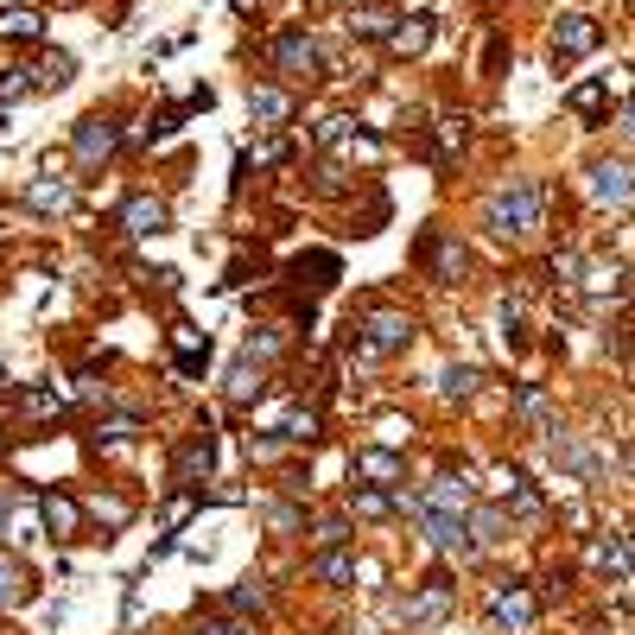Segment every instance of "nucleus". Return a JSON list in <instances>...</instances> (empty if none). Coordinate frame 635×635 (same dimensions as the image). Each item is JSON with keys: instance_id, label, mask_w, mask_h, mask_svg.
Instances as JSON below:
<instances>
[{"instance_id": "7", "label": "nucleus", "mask_w": 635, "mask_h": 635, "mask_svg": "<svg viewBox=\"0 0 635 635\" xmlns=\"http://www.w3.org/2000/svg\"><path fill=\"white\" fill-rule=\"evenodd\" d=\"M38 515H45V527H51V540H71L76 522H83V509H76L64 489H45V496H38Z\"/></svg>"}, {"instance_id": "40", "label": "nucleus", "mask_w": 635, "mask_h": 635, "mask_svg": "<svg viewBox=\"0 0 635 635\" xmlns=\"http://www.w3.org/2000/svg\"><path fill=\"white\" fill-rule=\"evenodd\" d=\"M0 527H7V496H0Z\"/></svg>"}, {"instance_id": "33", "label": "nucleus", "mask_w": 635, "mask_h": 635, "mask_svg": "<svg viewBox=\"0 0 635 635\" xmlns=\"http://www.w3.org/2000/svg\"><path fill=\"white\" fill-rule=\"evenodd\" d=\"M96 515H102L109 527H127V515H134V509H127L121 496H109V502H96Z\"/></svg>"}, {"instance_id": "11", "label": "nucleus", "mask_w": 635, "mask_h": 635, "mask_svg": "<svg viewBox=\"0 0 635 635\" xmlns=\"http://www.w3.org/2000/svg\"><path fill=\"white\" fill-rule=\"evenodd\" d=\"M210 464H217V439H210V432H197V439L179 451V484H197V477H210Z\"/></svg>"}, {"instance_id": "28", "label": "nucleus", "mask_w": 635, "mask_h": 635, "mask_svg": "<svg viewBox=\"0 0 635 635\" xmlns=\"http://www.w3.org/2000/svg\"><path fill=\"white\" fill-rule=\"evenodd\" d=\"M267 591H261V578H242L235 591H229V610H261Z\"/></svg>"}, {"instance_id": "38", "label": "nucleus", "mask_w": 635, "mask_h": 635, "mask_svg": "<svg viewBox=\"0 0 635 635\" xmlns=\"http://www.w3.org/2000/svg\"><path fill=\"white\" fill-rule=\"evenodd\" d=\"M273 343H280V337H273V331H261V337H248V356H273Z\"/></svg>"}, {"instance_id": "12", "label": "nucleus", "mask_w": 635, "mask_h": 635, "mask_svg": "<svg viewBox=\"0 0 635 635\" xmlns=\"http://www.w3.org/2000/svg\"><path fill=\"white\" fill-rule=\"evenodd\" d=\"M419 509L464 515V509H471V484H464V477H432V489H426V502H419Z\"/></svg>"}, {"instance_id": "39", "label": "nucleus", "mask_w": 635, "mask_h": 635, "mask_svg": "<svg viewBox=\"0 0 635 635\" xmlns=\"http://www.w3.org/2000/svg\"><path fill=\"white\" fill-rule=\"evenodd\" d=\"M197 635H248V630H242V623H204Z\"/></svg>"}, {"instance_id": "14", "label": "nucleus", "mask_w": 635, "mask_h": 635, "mask_svg": "<svg viewBox=\"0 0 635 635\" xmlns=\"http://www.w3.org/2000/svg\"><path fill=\"white\" fill-rule=\"evenodd\" d=\"M38 33H45V20H38L33 7H0V38L7 45H33Z\"/></svg>"}, {"instance_id": "9", "label": "nucleus", "mask_w": 635, "mask_h": 635, "mask_svg": "<svg viewBox=\"0 0 635 635\" xmlns=\"http://www.w3.org/2000/svg\"><path fill=\"white\" fill-rule=\"evenodd\" d=\"M121 229L141 235V242L159 235V229H166V204H159V197H127V204H121Z\"/></svg>"}, {"instance_id": "2", "label": "nucleus", "mask_w": 635, "mask_h": 635, "mask_svg": "<svg viewBox=\"0 0 635 635\" xmlns=\"http://www.w3.org/2000/svg\"><path fill=\"white\" fill-rule=\"evenodd\" d=\"M407 343H413L407 312H369V318L356 325V350H363V356H394V350H407Z\"/></svg>"}, {"instance_id": "16", "label": "nucleus", "mask_w": 635, "mask_h": 635, "mask_svg": "<svg viewBox=\"0 0 635 635\" xmlns=\"http://www.w3.org/2000/svg\"><path fill=\"white\" fill-rule=\"evenodd\" d=\"M445 610H451V585L445 578H432V585L407 603V623H432V616H445Z\"/></svg>"}, {"instance_id": "13", "label": "nucleus", "mask_w": 635, "mask_h": 635, "mask_svg": "<svg viewBox=\"0 0 635 635\" xmlns=\"http://www.w3.org/2000/svg\"><path fill=\"white\" fill-rule=\"evenodd\" d=\"M426 38H432V20L419 13V20H394L388 26V51L394 58H413V51H426Z\"/></svg>"}, {"instance_id": "32", "label": "nucleus", "mask_w": 635, "mask_h": 635, "mask_svg": "<svg viewBox=\"0 0 635 635\" xmlns=\"http://www.w3.org/2000/svg\"><path fill=\"white\" fill-rule=\"evenodd\" d=\"M388 26H394V13H363V20H356L363 38H388Z\"/></svg>"}, {"instance_id": "3", "label": "nucleus", "mask_w": 635, "mask_h": 635, "mask_svg": "<svg viewBox=\"0 0 635 635\" xmlns=\"http://www.w3.org/2000/svg\"><path fill=\"white\" fill-rule=\"evenodd\" d=\"M419 261L432 267V280H439V286H457V280H464V248H457L451 235H439V229L419 242Z\"/></svg>"}, {"instance_id": "23", "label": "nucleus", "mask_w": 635, "mask_h": 635, "mask_svg": "<svg viewBox=\"0 0 635 635\" xmlns=\"http://www.w3.org/2000/svg\"><path fill=\"white\" fill-rule=\"evenodd\" d=\"M312 572H318L325 585H350V578H356V560H350V553H325Z\"/></svg>"}, {"instance_id": "31", "label": "nucleus", "mask_w": 635, "mask_h": 635, "mask_svg": "<svg viewBox=\"0 0 635 635\" xmlns=\"http://www.w3.org/2000/svg\"><path fill=\"white\" fill-rule=\"evenodd\" d=\"M464 534H477V540H502V509H477V522L464 527Z\"/></svg>"}, {"instance_id": "1", "label": "nucleus", "mask_w": 635, "mask_h": 635, "mask_svg": "<svg viewBox=\"0 0 635 635\" xmlns=\"http://www.w3.org/2000/svg\"><path fill=\"white\" fill-rule=\"evenodd\" d=\"M540 185H527V179H509V185L489 197V210H484V223L509 242V235H527V229H540Z\"/></svg>"}, {"instance_id": "10", "label": "nucleus", "mask_w": 635, "mask_h": 635, "mask_svg": "<svg viewBox=\"0 0 635 635\" xmlns=\"http://www.w3.org/2000/svg\"><path fill=\"white\" fill-rule=\"evenodd\" d=\"M489 616H496V623H509V630H527V623H534V598H527L522 585H509V591H496V598H489Z\"/></svg>"}, {"instance_id": "4", "label": "nucleus", "mask_w": 635, "mask_h": 635, "mask_svg": "<svg viewBox=\"0 0 635 635\" xmlns=\"http://www.w3.org/2000/svg\"><path fill=\"white\" fill-rule=\"evenodd\" d=\"M598 20H585V13H572V20H560L553 26V58L560 64H572V58H585V51H598Z\"/></svg>"}, {"instance_id": "37", "label": "nucleus", "mask_w": 635, "mask_h": 635, "mask_svg": "<svg viewBox=\"0 0 635 635\" xmlns=\"http://www.w3.org/2000/svg\"><path fill=\"white\" fill-rule=\"evenodd\" d=\"M413 426H401V419H381V445H401Z\"/></svg>"}, {"instance_id": "26", "label": "nucleus", "mask_w": 635, "mask_h": 635, "mask_svg": "<svg viewBox=\"0 0 635 635\" xmlns=\"http://www.w3.org/2000/svg\"><path fill=\"white\" fill-rule=\"evenodd\" d=\"M603 102H610V83H578V89H572V109L578 114H598Z\"/></svg>"}, {"instance_id": "36", "label": "nucleus", "mask_w": 635, "mask_h": 635, "mask_svg": "<svg viewBox=\"0 0 635 635\" xmlns=\"http://www.w3.org/2000/svg\"><path fill=\"white\" fill-rule=\"evenodd\" d=\"M343 534H350V527L337 522V515H331V522H318V547H337V540H343Z\"/></svg>"}, {"instance_id": "5", "label": "nucleus", "mask_w": 635, "mask_h": 635, "mask_svg": "<svg viewBox=\"0 0 635 635\" xmlns=\"http://www.w3.org/2000/svg\"><path fill=\"white\" fill-rule=\"evenodd\" d=\"M267 51H273V64H280L286 76H312L318 71V45H312V33H280Z\"/></svg>"}, {"instance_id": "21", "label": "nucleus", "mask_w": 635, "mask_h": 635, "mask_svg": "<svg viewBox=\"0 0 635 635\" xmlns=\"http://www.w3.org/2000/svg\"><path fill=\"white\" fill-rule=\"evenodd\" d=\"M33 598V585H26V572L13 560H0V610H20V603Z\"/></svg>"}, {"instance_id": "18", "label": "nucleus", "mask_w": 635, "mask_h": 635, "mask_svg": "<svg viewBox=\"0 0 635 635\" xmlns=\"http://www.w3.org/2000/svg\"><path fill=\"white\" fill-rule=\"evenodd\" d=\"M248 114H255L261 127H280V121L293 114V96H280V89H255V96H248Z\"/></svg>"}, {"instance_id": "6", "label": "nucleus", "mask_w": 635, "mask_h": 635, "mask_svg": "<svg viewBox=\"0 0 635 635\" xmlns=\"http://www.w3.org/2000/svg\"><path fill=\"white\" fill-rule=\"evenodd\" d=\"M114 147H121V134H114V121H102V114H89L76 127V166H102Z\"/></svg>"}, {"instance_id": "29", "label": "nucleus", "mask_w": 635, "mask_h": 635, "mask_svg": "<svg viewBox=\"0 0 635 635\" xmlns=\"http://www.w3.org/2000/svg\"><path fill=\"white\" fill-rule=\"evenodd\" d=\"M477 381H484L477 369H445V394H451V401H471V394H477Z\"/></svg>"}, {"instance_id": "8", "label": "nucleus", "mask_w": 635, "mask_h": 635, "mask_svg": "<svg viewBox=\"0 0 635 635\" xmlns=\"http://www.w3.org/2000/svg\"><path fill=\"white\" fill-rule=\"evenodd\" d=\"M591 197H598V204H610V210H623V204H630V166H623V159L591 166Z\"/></svg>"}, {"instance_id": "24", "label": "nucleus", "mask_w": 635, "mask_h": 635, "mask_svg": "<svg viewBox=\"0 0 635 635\" xmlns=\"http://www.w3.org/2000/svg\"><path fill=\"white\" fill-rule=\"evenodd\" d=\"M261 394V369L255 363H242V369L229 375V401H255Z\"/></svg>"}, {"instance_id": "25", "label": "nucleus", "mask_w": 635, "mask_h": 635, "mask_svg": "<svg viewBox=\"0 0 635 635\" xmlns=\"http://www.w3.org/2000/svg\"><path fill=\"white\" fill-rule=\"evenodd\" d=\"M280 432H286V439H293V445H312V439H318V432H325V419H318V413H293V419H286V426H280Z\"/></svg>"}, {"instance_id": "15", "label": "nucleus", "mask_w": 635, "mask_h": 635, "mask_svg": "<svg viewBox=\"0 0 635 635\" xmlns=\"http://www.w3.org/2000/svg\"><path fill=\"white\" fill-rule=\"evenodd\" d=\"M293 280H300V286H312V293L337 286V255H300V261H293Z\"/></svg>"}, {"instance_id": "20", "label": "nucleus", "mask_w": 635, "mask_h": 635, "mask_svg": "<svg viewBox=\"0 0 635 635\" xmlns=\"http://www.w3.org/2000/svg\"><path fill=\"white\" fill-rule=\"evenodd\" d=\"M356 477H375V484H394L401 477V457L381 445V451H356Z\"/></svg>"}, {"instance_id": "22", "label": "nucleus", "mask_w": 635, "mask_h": 635, "mask_svg": "<svg viewBox=\"0 0 635 635\" xmlns=\"http://www.w3.org/2000/svg\"><path fill=\"white\" fill-rule=\"evenodd\" d=\"M350 509H356L363 522H381V515H394V496L369 484V489H356V496H350Z\"/></svg>"}, {"instance_id": "17", "label": "nucleus", "mask_w": 635, "mask_h": 635, "mask_svg": "<svg viewBox=\"0 0 635 635\" xmlns=\"http://www.w3.org/2000/svg\"><path fill=\"white\" fill-rule=\"evenodd\" d=\"M515 413H522L527 426H540V432H553V407H547V388H515Z\"/></svg>"}, {"instance_id": "35", "label": "nucleus", "mask_w": 635, "mask_h": 635, "mask_svg": "<svg viewBox=\"0 0 635 635\" xmlns=\"http://www.w3.org/2000/svg\"><path fill=\"white\" fill-rule=\"evenodd\" d=\"M502 337L522 343V305H502Z\"/></svg>"}, {"instance_id": "34", "label": "nucleus", "mask_w": 635, "mask_h": 635, "mask_svg": "<svg viewBox=\"0 0 635 635\" xmlns=\"http://www.w3.org/2000/svg\"><path fill=\"white\" fill-rule=\"evenodd\" d=\"M26 413H58V394H45V388H26Z\"/></svg>"}, {"instance_id": "27", "label": "nucleus", "mask_w": 635, "mask_h": 635, "mask_svg": "<svg viewBox=\"0 0 635 635\" xmlns=\"http://www.w3.org/2000/svg\"><path fill=\"white\" fill-rule=\"evenodd\" d=\"M26 204H33V210H64V204H71V185H33Z\"/></svg>"}, {"instance_id": "19", "label": "nucleus", "mask_w": 635, "mask_h": 635, "mask_svg": "<svg viewBox=\"0 0 635 635\" xmlns=\"http://www.w3.org/2000/svg\"><path fill=\"white\" fill-rule=\"evenodd\" d=\"M71 51H45V58H38V71H33V89H64V83H71Z\"/></svg>"}, {"instance_id": "30", "label": "nucleus", "mask_w": 635, "mask_h": 635, "mask_svg": "<svg viewBox=\"0 0 635 635\" xmlns=\"http://www.w3.org/2000/svg\"><path fill=\"white\" fill-rule=\"evenodd\" d=\"M26 89H33V71H0V109H7V102H20Z\"/></svg>"}]
</instances>
